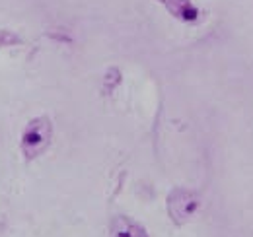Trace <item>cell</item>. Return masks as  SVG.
<instances>
[{
	"mask_svg": "<svg viewBox=\"0 0 253 237\" xmlns=\"http://www.w3.org/2000/svg\"><path fill=\"white\" fill-rule=\"evenodd\" d=\"M156 2H160V4H162L175 20H179V22L193 24V22H197L199 16H201L199 8H197L191 0H156Z\"/></svg>",
	"mask_w": 253,
	"mask_h": 237,
	"instance_id": "cell-3",
	"label": "cell"
},
{
	"mask_svg": "<svg viewBox=\"0 0 253 237\" xmlns=\"http://www.w3.org/2000/svg\"><path fill=\"white\" fill-rule=\"evenodd\" d=\"M53 138V124L47 117H35L32 118L22 134V142L20 148L22 154L26 156V159H35L37 156H41L45 150L49 148Z\"/></svg>",
	"mask_w": 253,
	"mask_h": 237,
	"instance_id": "cell-1",
	"label": "cell"
},
{
	"mask_svg": "<svg viewBox=\"0 0 253 237\" xmlns=\"http://www.w3.org/2000/svg\"><path fill=\"white\" fill-rule=\"evenodd\" d=\"M197 208H199V198H197V195H193L187 189L177 187L168 197V212L177 226L185 224L189 218H193Z\"/></svg>",
	"mask_w": 253,
	"mask_h": 237,
	"instance_id": "cell-2",
	"label": "cell"
},
{
	"mask_svg": "<svg viewBox=\"0 0 253 237\" xmlns=\"http://www.w3.org/2000/svg\"><path fill=\"white\" fill-rule=\"evenodd\" d=\"M111 237H148L146 230L126 216H115L109 226Z\"/></svg>",
	"mask_w": 253,
	"mask_h": 237,
	"instance_id": "cell-4",
	"label": "cell"
}]
</instances>
